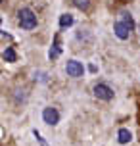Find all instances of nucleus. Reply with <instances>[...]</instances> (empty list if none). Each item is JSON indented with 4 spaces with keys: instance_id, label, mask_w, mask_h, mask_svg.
Masks as SVG:
<instances>
[{
    "instance_id": "nucleus-1",
    "label": "nucleus",
    "mask_w": 140,
    "mask_h": 146,
    "mask_svg": "<svg viewBox=\"0 0 140 146\" xmlns=\"http://www.w3.org/2000/svg\"><path fill=\"white\" fill-rule=\"evenodd\" d=\"M19 25H21L23 29H35L37 27V15L33 14V10H29V8H23V10H19Z\"/></svg>"
},
{
    "instance_id": "nucleus-2",
    "label": "nucleus",
    "mask_w": 140,
    "mask_h": 146,
    "mask_svg": "<svg viewBox=\"0 0 140 146\" xmlns=\"http://www.w3.org/2000/svg\"><path fill=\"white\" fill-rule=\"evenodd\" d=\"M65 71H67L69 77H81L85 69H83L81 62H77V60H69V62H67V66H65Z\"/></svg>"
},
{
    "instance_id": "nucleus-3",
    "label": "nucleus",
    "mask_w": 140,
    "mask_h": 146,
    "mask_svg": "<svg viewBox=\"0 0 140 146\" xmlns=\"http://www.w3.org/2000/svg\"><path fill=\"white\" fill-rule=\"evenodd\" d=\"M94 96L96 98H100V100H111L113 98V90H111L108 85H96L94 87Z\"/></svg>"
},
{
    "instance_id": "nucleus-4",
    "label": "nucleus",
    "mask_w": 140,
    "mask_h": 146,
    "mask_svg": "<svg viewBox=\"0 0 140 146\" xmlns=\"http://www.w3.org/2000/svg\"><path fill=\"white\" fill-rule=\"evenodd\" d=\"M42 119H44V123L48 125H58L59 121V113L56 108H44V111H42Z\"/></svg>"
},
{
    "instance_id": "nucleus-5",
    "label": "nucleus",
    "mask_w": 140,
    "mask_h": 146,
    "mask_svg": "<svg viewBox=\"0 0 140 146\" xmlns=\"http://www.w3.org/2000/svg\"><path fill=\"white\" fill-rule=\"evenodd\" d=\"M113 33H115L121 40H125V38H129V35H131V29H129L123 21H115V25H113Z\"/></svg>"
},
{
    "instance_id": "nucleus-6",
    "label": "nucleus",
    "mask_w": 140,
    "mask_h": 146,
    "mask_svg": "<svg viewBox=\"0 0 140 146\" xmlns=\"http://www.w3.org/2000/svg\"><path fill=\"white\" fill-rule=\"evenodd\" d=\"M117 139H119V142H121V144H127V142H131L133 135H131V131H129V129H119Z\"/></svg>"
},
{
    "instance_id": "nucleus-7",
    "label": "nucleus",
    "mask_w": 140,
    "mask_h": 146,
    "mask_svg": "<svg viewBox=\"0 0 140 146\" xmlns=\"http://www.w3.org/2000/svg\"><path fill=\"white\" fill-rule=\"evenodd\" d=\"M59 54H61V48H59V36H56V38H54V46L50 48V54H48V56L54 60V58H58Z\"/></svg>"
},
{
    "instance_id": "nucleus-8",
    "label": "nucleus",
    "mask_w": 140,
    "mask_h": 146,
    "mask_svg": "<svg viewBox=\"0 0 140 146\" xmlns=\"http://www.w3.org/2000/svg\"><path fill=\"white\" fill-rule=\"evenodd\" d=\"M119 21H123V23H125V25H127V27H129L131 31L134 29V21H133V17H131V14L123 12V14H121V19H119Z\"/></svg>"
},
{
    "instance_id": "nucleus-9",
    "label": "nucleus",
    "mask_w": 140,
    "mask_h": 146,
    "mask_svg": "<svg viewBox=\"0 0 140 146\" xmlns=\"http://www.w3.org/2000/svg\"><path fill=\"white\" fill-rule=\"evenodd\" d=\"M71 25H73V15L63 14L59 17V27H71Z\"/></svg>"
},
{
    "instance_id": "nucleus-10",
    "label": "nucleus",
    "mask_w": 140,
    "mask_h": 146,
    "mask_svg": "<svg viewBox=\"0 0 140 146\" xmlns=\"http://www.w3.org/2000/svg\"><path fill=\"white\" fill-rule=\"evenodd\" d=\"M4 60H6V62H10V64L17 60V54H15L14 48H6V50H4Z\"/></svg>"
},
{
    "instance_id": "nucleus-11",
    "label": "nucleus",
    "mask_w": 140,
    "mask_h": 146,
    "mask_svg": "<svg viewBox=\"0 0 140 146\" xmlns=\"http://www.w3.org/2000/svg\"><path fill=\"white\" fill-rule=\"evenodd\" d=\"M73 2H75V6L79 8V10H85V12L90 8V0H73Z\"/></svg>"
},
{
    "instance_id": "nucleus-12",
    "label": "nucleus",
    "mask_w": 140,
    "mask_h": 146,
    "mask_svg": "<svg viewBox=\"0 0 140 146\" xmlns=\"http://www.w3.org/2000/svg\"><path fill=\"white\" fill-rule=\"evenodd\" d=\"M33 135H35V137H37V140H38V142H40V146H48V144H46V142H44V139H42V137H40V133H38L37 129H35V131H33Z\"/></svg>"
},
{
    "instance_id": "nucleus-13",
    "label": "nucleus",
    "mask_w": 140,
    "mask_h": 146,
    "mask_svg": "<svg viewBox=\"0 0 140 146\" xmlns=\"http://www.w3.org/2000/svg\"><path fill=\"white\" fill-rule=\"evenodd\" d=\"M0 23H2V17H0Z\"/></svg>"
},
{
    "instance_id": "nucleus-14",
    "label": "nucleus",
    "mask_w": 140,
    "mask_h": 146,
    "mask_svg": "<svg viewBox=\"0 0 140 146\" xmlns=\"http://www.w3.org/2000/svg\"><path fill=\"white\" fill-rule=\"evenodd\" d=\"M0 2H2V0H0Z\"/></svg>"
}]
</instances>
